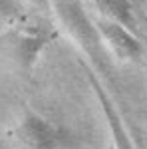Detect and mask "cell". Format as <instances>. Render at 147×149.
Returning <instances> with one entry per match:
<instances>
[{
    "mask_svg": "<svg viewBox=\"0 0 147 149\" xmlns=\"http://www.w3.org/2000/svg\"><path fill=\"white\" fill-rule=\"evenodd\" d=\"M18 139L26 149H60L64 143L62 133L46 119L30 113L18 125Z\"/></svg>",
    "mask_w": 147,
    "mask_h": 149,
    "instance_id": "cell-1",
    "label": "cell"
},
{
    "mask_svg": "<svg viewBox=\"0 0 147 149\" xmlns=\"http://www.w3.org/2000/svg\"><path fill=\"white\" fill-rule=\"evenodd\" d=\"M98 30H100L103 42L111 48V52L119 60H137L141 56L143 48L127 26L109 20V18H103L98 22Z\"/></svg>",
    "mask_w": 147,
    "mask_h": 149,
    "instance_id": "cell-2",
    "label": "cell"
},
{
    "mask_svg": "<svg viewBox=\"0 0 147 149\" xmlns=\"http://www.w3.org/2000/svg\"><path fill=\"white\" fill-rule=\"evenodd\" d=\"M50 40V34L46 30H32L28 34H22L16 42V54L20 58L22 66L30 68L34 66V62L38 60L40 52L44 50V46Z\"/></svg>",
    "mask_w": 147,
    "mask_h": 149,
    "instance_id": "cell-3",
    "label": "cell"
},
{
    "mask_svg": "<svg viewBox=\"0 0 147 149\" xmlns=\"http://www.w3.org/2000/svg\"><path fill=\"white\" fill-rule=\"evenodd\" d=\"M95 2L102 8V14L105 18L115 20V22L123 24L127 28H133L135 26V18H133L129 0H95Z\"/></svg>",
    "mask_w": 147,
    "mask_h": 149,
    "instance_id": "cell-4",
    "label": "cell"
},
{
    "mask_svg": "<svg viewBox=\"0 0 147 149\" xmlns=\"http://www.w3.org/2000/svg\"><path fill=\"white\" fill-rule=\"evenodd\" d=\"M20 16V6L16 0H0V20L10 22Z\"/></svg>",
    "mask_w": 147,
    "mask_h": 149,
    "instance_id": "cell-5",
    "label": "cell"
}]
</instances>
